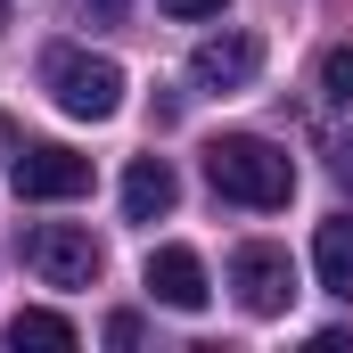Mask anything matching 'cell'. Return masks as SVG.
<instances>
[{
	"label": "cell",
	"mask_w": 353,
	"mask_h": 353,
	"mask_svg": "<svg viewBox=\"0 0 353 353\" xmlns=\"http://www.w3.org/2000/svg\"><path fill=\"white\" fill-rule=\"evenodd\" d=\"M165 8H173V17H222L230 0H165Z\"/></svg>",
	"instance_id": "obj_14"
},
{
	"label": "cell",
	"mask_w": 353,
	"mask_h": 353,
	"mask_svg": "<svg viewBox=\"0 0 353 353\" xmlns=\"http://www.w3.org/2000/svg\"><path fill=\"white\" fill-rule=\"evenodd\" d=\"M0 25H8V0H0Z\"/></svg>",
	"instance_id": "obj_16"
},
{
	"label": "cell",
	"mask_w": 353,
	"mask_h": 353,
	"mask_svg": "<svg viewBox=\"0 0 353 353\" xmlns=\"http://www.w3.org/2000/svg\"><path fill=\"white\" fill-rule=\"evenodd\" d=\"M312 271H321L329 296H345V304H353V214H329V222H321V239H312Z\"/></svg>",
	"instance_id": "obj_9"
},
{
	"label": "cell",
	"mask_w": 353,
	"mask_h": 353,
	"mask_svg": "<svg viewBox=\"0 0 353 353\" xmlns=\"http://www.w3.org/2000/svg\"><path fill=\"white\" fill-rule=\"evenodd\" d=\"M8 181H17V197H41V205H58V197H83V189H90V157L58 148V140H33V148L8 165Z\"/></svg>",
	"instance_id": "obj_5"
},
{
	"label": "cell",
	"mask_w": 353,
	"mask_h": 353,
	"mask_svg": "<svg viewBox=\"0 0 353 353\" xmlns=\"http://www.w3.org/2000/svg\"><path fill=\"white\" fill-rule=\"evenodd\" d=\"M41 90L58 99V115L107 123V115L123 107V66H115V58H90L74 41H58V50H41Z\"/></svg>",
	"instance_id": "obj_2"
},
{
	"label": "cell",
	"mask_w": 353,
	"mask_h": 353,
	"mask_svg": "<svg viewBox=\"0 0 353 353\" xmlns=\"http://www.w3.org/2000/svg\"><path fill=\"white\" fill-rule=\"evenodd\" d=\"M321 99H337V107H353V41H337V50L321 58Z\"/></svg>",
	"instance_id": "obj_11"
},
{
	"label": "cell",
	"mask_w": 353,
	"mask_h": 353,
	"mask_svg": "<svg viewBox=\"0 0 353 353\" xmlns=\"http://www.w3.org/2000/svg\"><path fill=\"white\" fill-rule=\"evenodd\" d=\"M74 17H90V25H123L132 17V0H66Z\"/></svg>",
	"instance_id": "obj_12"
},
{
	"label": "cell",
	"mask_w": 353,
	"mask_h": 353,
	"mask_svg": "<svg viewBox=\"0 0 353 353\" xmlns=\"http://www.w3.org/2000/svg\"><path fill=\"white\" fill-rule=\"evenodd\" d=\"M107 345H140V312H115L107 321Z\"/></svg>",
	"instance_id": "obj_13"
},
{
	"label": "cell",
	"mask_w": 353,
	"mask_h": 353,
	"mask_svg": "<svg viewBox=\"0 0 353 353\" xmlns=\"http://www.w3.org/2000/svg\"><path fill=\"white\" fill-rule=\"evenodd\" d=\"M173 197H181V181H173L165 157H132V173H123V214H132V222L173 214Z\"/></svg>",
	"instance_id": "obj_8"
},
{
	"label": "cell",
	"mask_w": 353,
	"mask_h": 353,
	"mask_svg": "<svg viewBox=\"0 0 353 353\" xmlns=\"http://www.w3.org/2000/svg\"><path fill=\"white\" fill-rule=\"evenodd\" d=\"M25 263H33L41 288H90L107 255H99V239L74 230V222H33V230H25Z\"/></svg>",
	"instance_id": "obj_3"
},
{
	"label": "cell",
	"mask_w": 353,
	"mask_h": 353,
	"mask_svg": "<svg viewBox=\"0 0 353 353\" xmlns=\"http://www.w3.org/2000/svg\"><path fill=\"white\" fill-rule=\"evenodd\" d=\"M148 296H157V304H173V312H205V304H214L205 263H197L189 247H157V255H148Z\"/></svg>",
	"instance_id": "obj_7"
},
{
	"label": "cell",
	"mask_w": 353,
	"mask_h": 353,
	"mask_svg": "<svg viewBox=\"0 0 353 353\" xmlns=\"http://www.w3.org/2000/svg\"><path fill=\"white\" fill-rule=\"evenodd\" d=\"M255 74H263V41L255 33H214V41L189 50V83L197 90H247Z\"/></svg>",
	"instance_id": "obj_6"
},
{
	"label": "cell",
	"mask_w": 353,
	"mask_h": 353,
	"mask_svg": "<svg viewBox=\"0 0 353 353\" xmlns=\"http://www.w3.org/2000/svg\"><path fill=\"white\" fill-rule=\"evenodd\" d=\"M205 181L230 197V205H288L296 197V165H288V148H271L255 132H222L214 148H205Z\"/></svg>",
	"instance_id": "obj_1"
},
{
	"label": "cell",
	"mask_w": 353,
	"mask_h": 353,
	"mask_svg": "<svg viewBox=\"0 0 353 353\" xmlns=\"http://www.w3.org/2000/svg\"><path fill=\"white\" fill-rule=\"evenodd\" d=\"M8 345L25 353H74V321H58V312H17V321H8Z\"/></svg>",
	"instance_id": "obj_10"
},
{
	"label": "cell",
	"mask_w": 353,
	"mask_h": 353,
	"mask_svg": "<svg viewBox=\"0 0 353 353\" xmlns=\"http://www.w3.org/2000/svg\"><path fill=\"white\" fill-rule=\"evenodd\" d=\"M337 181H345V189H353V148H337Z\"/></svg>",
	"instance_id": "obj_15"
},
{
	"label": "cell",
	"mask_w": 353,
	"mask_h": 353,
	"mask_svg": "<svg viewBox=\"0 0 353 353\" xmlns=\"http://www.w3.org/2000/svg\"><path fill=\"white\" fill-rule=\"evenodd\" d=\"M230 288H239V304H247L255 321H279V312H288V296H296V263H288V247L247 239V247L230 255Z\"/></svg>",
	"instance_id": "obj_4"
}]
</instances>
